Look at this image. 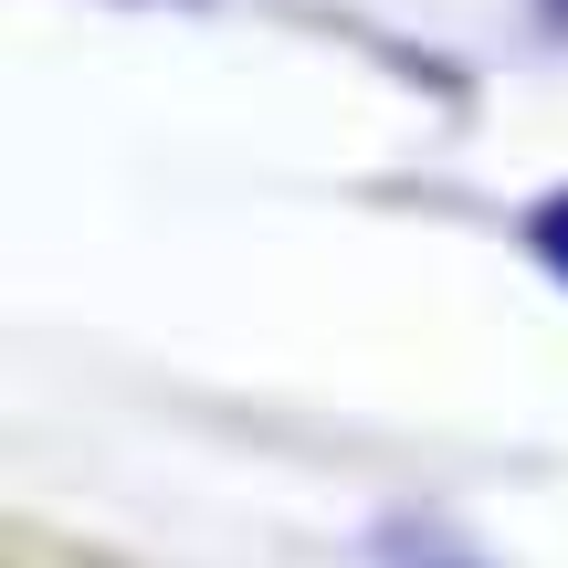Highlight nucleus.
I'll return each instance as SVG.
<instances>
[{
    "label": "nucleus",
    "instance_id": "obj_1",
    "mask_svg": "<svg viewBox=\"0 0 568 568\" xmlns=\"http://www.w3.org/2000/svg\"><path fill=\"white\" fill-rule=\"evenodd\" d=\"M537 232H548V253L568 264V201H558V211H548V222H537Z\"/></svg>",
    "mask_w": 568,
    "mask_h": 568
}]
</instances>
